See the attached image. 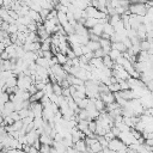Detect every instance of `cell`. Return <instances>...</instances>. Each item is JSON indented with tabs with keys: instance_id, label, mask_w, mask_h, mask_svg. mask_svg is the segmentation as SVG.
I'll return each instance as SVG.
<instances>
[{
	"instance_id": "cell-4",
	"label": "cell",
	"mask_w": 153,
	"mask_h": 153,
	"mask_svg": "<svg viewBox=\"0 0 153 153\" xmlns=\"http://www.w3.org/2000/svg\"><path fill=\"white\" fill-rule=\"evenodd\" d=\"M99 98L103 100V103L105 105L112 104L115 103V94L112 92H108V93H99Z\"/></svg>"
},
{
	"instance_id": "cell-17",
	"label": "cell",
	"mask_w": 153,
	"mask_h": 153,
	"mask_svg": "<svg viewBox=\"0 0 153 153\" xmlns=\"http://www.w3.org/2000/svg\"><path fill=\"white\" fill-rule=\"evenodd\" d=\"M36 65H37V66H41V67H43V68H50L49 61H48L47 59H44V57H37Z\"/></svg>"
},
{
	"instance_id": "cell-13",
	"label": "cell",
	"mask_w": 153,
	"mask_h": 153,
	"mask_svg": "<svg viewBox=\"0 0 153 153\" xmlns=\"http://www.w3.org/2000/svg\"><path fill=\"white\" fill-rule=\"evenodd\" d=\"M111 49H116V50H118L120 53H124V51H127V48H126V45H124L122 42H115V43H111Z\"/></svg>"
},
{
	"instance_id": "cell-27",
	"label": "cell",
	"mask_w": 153,
	"mask_h": 153,
	"mask_svg": "<svg viewBox=\"0 0 153 153\" xmlns=\"http://www.w3.org/2000/svg\"><path fill=\"white\" fill-rule=\"evenodd\" d=\"M108 87H109V91L112 92V93H116V92H120V91H121V87H120L118 82H116V84H111V85H109Z\"/></svg>"
},
{
	"instance_id": "cell-48",
	"label": "cell",
	"mask_w": 153,
	"mask_h": 153,
	"mask_svg": "<svg viewBox=\"0 0 153 153\" xmlns=\"http://www.w3.org/2000/svg\"><path fill=\"white\" fill-rule=\"evenodd\" d=\"M2 62H4V61H2L1 59H0V69H1V66H2Z\"/></svg>"
},
{
	"instance_id": "cell-40",
	"label": "cell",
	"mask_w": 153,
	"mask_h": 153,
	"mask_svg": "<svg viewBox=\"0 0 153 153\" xmlns=\"http://www.w3.org/2000/svg\"><path fill=\"white\" fill-rule=\"evenodd\" d=\"M62 96L65 98H68L71 97V92H69V87H66V88H62Z\"/></svg>"
},
{
	"instance_id": "cell-33",
	"label": "cell",
	"mask_w": 153,
	"mask_h": 153,
	"mask_svg": "<svg viewBox=\"0 0 153 153\" xmlns=\"http://www.w3.org/2000/svg\"><path fill=\"white\" fill-rule=\"evenodd\" d=\"M93 54H94V57H104L105 56V53H104V50L102 49V48H99V49H97L96 51H93Z\"/></svg>"
},
{
	"instance_id": "cell-42",
	"label": "cell",
	"mask_w": 153,
	"mask_h": 153,
	"mask_svg": "<svg viewBox=\"0 0 153 153\" xmlns=\"http://www.w3.org/2000/svg\"><path fill=\"white\" fill-rule=\"evenodd\" d=\"M32 147H35L37 151H39V148H41V146H42V143L39 142V139H37V140H35V142L31 145Z\"/></svg>"
},
{
	"instance_id": "cell-3",
	"label": "cell",
	"mask_w": 153,
	"mask_h": 153,
	"mask_svg": "<svg viewBox=\"0 0 153 153\" xmlns=\"http://www.w3.org/2000/svg\"><path fill=\"white\" fill-rule=\"evenodd\" d=\"M32 114L33 117H42V112H43V105L39 102H30V108H29Z\"/></svg>"
},
{
	"instance_id": "cell-24",
	"label": "cell",
	"mask_w": 153,
	"mask_h": 153,
	"mask_svg": "<svg viewBox=\"0 0 153 153\" xmlns=\"http://www.w3.org/2000/svg\"><path fill=\"white\" fill-rule=\"evenodd\" d=\"M43 92H44V96H51L54 92H53V84L51 82H48V84H45V86H44V88H43Z\"/></svg>"
},
{
	"instance_id": "cell-6",
	"label": "cell",
	"mask_w": 153,
	"mask_h": 153,
	"mask_svg": "<svg viewBox=\"0 0 153 153\" xmlns=\"http://www.w3.org/2000/svg\"><path fill=\"white\" fill-rule=\"evenodd\" d=\"M23 60L30 65L31 62H36L37 56H36L35 51H25V54H24V56H23Z\"/></svg>"
},
{
	"instance_id": "cell-37",
	"label": "cell",
	"mask_w": 153,
	"mask_h": 153,
	"mask_svg": "<svg viewBox=\"0 0 153 153\" xmlns=\"http://www.w3.org/2000/svg\"><path fill=\"white\" fill-rule=\"evenodd\" d=\"M122 43L126 45V48H127V49H128V48H131V42H130V38L126 37V38L122 41Z\"/></svg>"
},
{
	"instance_id": "cell-32",
	"label": "cell",
	"mask_w": 153,
	"mask_h": 153,
	"mask_svg": "<svg viewBox=\"0 0 153 153\" xmlns=\"http://www.w3.org/2000/svg\"><path fill=\"white\" fill-rule=\"evenodd\" d=\"M96 129H97V124H96V121H90L88 122V130L91 133H96Z\"/></svg>"
},
{
	"instance_id": "cell-16",
	"label": "cell",
	"mask_w": 153,
	"mask_h": 153,
	"mask_svg": "<svg viewBox=\"0 0 153 153\" xmlns=\"http://www.w3.org/2000/svg\"><path fill=\"white\" fill-rule=\"evenodd\" d=\"M57 19H59V23L60 25L63 27L68 24V20H67V16L66 13H62V12H57Z\"/></svg>"
},
{
	"instance_id": "cell-8",
	"label": "cell",
	"mask_w": 153,
	"mask_h": 153,
	"mask_svg": "<svg viewBox=\"0 0 153 153\" xmlns=\"http://www.w3.org/2000/svg\"><path fill=\"white\" fill-rule=\"evenodd\" d=\"M39 142L42 145H48V146H51L53 142H54V139L50 136V135H47V134H41L39 135Z\"/></svg>"
},
{
	"instance_id": "cell-19",
	"label": "cell",
	"mask_w": 153,
	"mask_h": 153,
	"mask_svg": "<svg viewBox=\"0 0 153 153\" xmlns=\"http://www.w3.org/2000/svg\"><path fill=\"white\" fill-rule=\"evenodd\" d=\"M5 86H6V87H16V86H17V76H16V75L10 76V78L6 80Z\"/></svg>"
},
{
	"instance_id": "cell-23",
	"label": "cell",
	"mask_w": 153,
	"mask_h": 153,
	"mask_svg": "<svg viewBox=\"0 0 153 153\" xmlns=\"http://www.w3.org/2000/svg\"><path fill=\"white\" fill-rule=\"evenodd\" d=\"M120 20H121V16H120V14H114V16H110V17H109L108 23L114 26V25H115L116 23H118Z\"/></svg>"
},
{
	"instance_id": "cell-36",
	"label": "cell",
	"mask_w": 153,
	"mask_h": 153,
	"mask_svg": "<svg viewBox=\"0 0 153 153\" xmlns=\"http://www.w3.org/2000/svg\"><path fill=\"white\" fill-rule=\"evenodd\" d=\"M111 133L114 134V136H115V137H118V135L121 134V130H120L117 127L112 126V127H111Z\"/></svg>"
},
{
	"instance_id": "cell-11",
	"label": "cell",
	"mask_w": 153,
	"mask_h": 153,
	"mask_svg": "<svg viewBox=\"0 0 153 153\" xmlns=\"http://www.w3.org/2000/svg\"><path fill=\"white\" fill-rule=\"evenodd\" d=\"M88 32H91V33H94V35H97V36H102V33H103V24H97L94 27H92V29H90L88 30Z\"/></svg>"
},
{
	"instance_id": "cell-5",
	"label": "cell",
	"mask_w": 153,
	"mask_h": 153,
	"mask_svg": "<svg viewBox=\"0 0 153 153\" xmlns=\"http://www.w3.org/2000/svg\"><path fill=\"white\" fill-rule=\"evenodd\" d=\"M74 31L76 35H80V36H88V29H86L84 25L76 23V25L74 26Z\"/></svg>"
},
{
	"instance_id": "cell-35",
	"label": "cell",
	"mask_w": 153,
	"mask_h": 153,
	"mask_svg": "<svg viewBox=\"0 0 153 153\" xmlns=\"http://www.w3.org/2000/svg\"><path fill=\"white\" fill-rule=\"evenodd\" d=\"M8 116H10V117L13 120V122H16V121H19V120H20V116H19L18 111H13V112H11Z\"/></svg>"
},
{
	"instance_id": "cell-29",
	"label": "cell",
	"mask_w": 153,
	"mask_h": 153,
	"mask_svg": "<svg viewBox=\"0 0 153 153\" xmlns=\"http://www.w3.org/2000/svg\"><path fill=\"white\" fill-rule=\"evenodd\" d=\"M7 32H8V35L17 33V32H18V26H17V24H10V26H8V29H7Z\"/></svg>"
},
{
	"instance_id": "cell-10",
	"label": "cell",
	"mask_w": 153,
	"mask_h": 153,
	"mask_svg": "<svg viewBox=\"0 0 153 153\" xmlns=\"http://www.w3.org/2000/svg\"><path fill=\"white\" fill-rule=\"evenodd\" d=\"M105 104L103 103V100L100 99V98H94V108L99 111V112H103V111H105Z\"/></svg>"
},
{
	"instance_id": "cell-26",
	"label": "cell",
	"mask_w": 153,
	"mask_h": 153,
	"mask_svg": "<svg viewBox=\"0 0 153 153\" xmlns=\"http://www.w3.org/2000/svg\"><path fill=\"white\" fill-rule=\"evenodd\" d=\"M10 100V94L6 92H0V104H5Z\"/></svg>"
},
{
	"instance_id": "cell-9",
	"label": "cell",
	"mask_w": 153,
	"mask_h": 153,
	"mask_svg": "<svg viewBox=\"0 0 153 153\" xmlns=\"http://www.w3.org/2000/svg\"><path fill=\"white\" fill-rule=\"evenodd\" d=\"M98 23H99V20H98V19H96V18H86L84 26H85L86 29H88V30H90V29L94 27Z\"/></svg>"
},
{
	"instance_id": "cell-38",
	"label": "cell",
	"mask_w": 153,
	"mask_h": 153,
	"mask_svg": "<svg viewBox=\"0 0 153 153\" xmlns=\"http://www.w3.org/2000/svg\"><path fill=\"white\" fill-rule=\"evenodd\" d=\"M53 56H54V55H53V53H51L50 50L43 51V57H44V59H47V60H50V59H51Z\"/></svg>"
},
{
	"instance_id": "cell-2",
	"label": "cell",
	"mask_w": 153,
	"mask_h": 153,
	"mask_svg": "<svg viewBox=\"0 0 153 153\" xmlns=\"http://www.w3.org/2000/svg\"><path fill=\"white\" fill-rule=\"evenodd\" d=\"M108 148H109L110 151L118 152V151H126V149H127V146H126L118 137H114L112 140L109 141V143H108Z\"/></svg>"
},
{
	"instance_id": "cell-22",
	"label": "cell",
	"mask_w": 153,
	"mask_h": 153,
	"mask_svg": "<svg viewBox=\"0 0 153 153\" xmlns=\"http://www.w3.org/2000/svg\"><path fill=\"white\" fill-rule=\"evenodd\" d=\"M149 49H151V45H149V42L147 39L140 41V50L141 51H148Z\"/></svg>"
},
{
	"instance_id": "cell-34",
	"label": "cell",
	"mask_w": 153,
	"mask_h": 153,
	"mask_svg": "<svg viewBox=\"0 0 153 153\" xmlns=\"http://www.w3.org/2000/svg\"><path fill=\"white\" fill-rule=\"evenodd\" d=\"M50 148H51V146L42 145L41 148H39V153H50Z\"/></svg>"
},
{
	"instance_id": "cell-49",
	"label": "cell",
	"mask_w": 153,
	"mask_h": 153,
	"mask_svg": "<svg viewBox=\"0 0 153 153\" xmlns=\"http://www.w3.org/2000/svg\"><path fill=\"white\" fill-rule=\"evenodd\" d=\"M0 153H1V151H0Z\"/></svg>"
},
{
	"instance_id": "cell-47",
	"label": "cell",
	"mask_w": 153,
	"mask_h": 153,
	"mask_svg": "<svg viewBox=\"0 0 153 153\" xmlns=\"http://www.w3.org/2000/svg\"><path fill=\"white\" fill-rule=\"evenodd\" d=\"M65 153H79V152H76L73 147H67V149H66V152Z\"/></svg>"
},
{
	"instance_id": "cell-18",
	"label": "cell",
	"mask_w": 153,
	"mask_h": 153,
	"mask_svg": "<svg viewBox=\"0 0 153 153\" xmlns=\"http://www.w3.org/2000/svg\"><path fill=\"white\" fill-rule=\"evenodd\" d=\"M55 57H56V60H57V63L59 65H61V66H63V65H66V62H67V56L65 55V54H62V53H57L56 55H55Z\"/></svg>"
},
{
	"instance_id": "cell-20",
	"label": "cell",
	"mask_w": 153,
	"mask_h": 153,
	"mask_svg": "<svg viewBox=\"0 0 153 153\" xmlns=\"http://www.w3.org/2000/svg\"><path fill=\"white\" fill-rule=\"evenodd\" d=\"M108 55H109V56H110V59L115 62L118 57H121V56H122V53H120V51H118V50H116V49H111V50L109 51V54H108Z\"/></svg>"
},
{
	"instance_id": "cell-7",
	"label": "cell",
	"mask_w": 153,
	"mask_h": 153,
	"mask_svg": "<svg viewBox=\"0 0 153 153\" xmlns=\"http://www.w3.org/2000/svg\"><path fill=\"white\" fill-rule=\"evenodd\" d=\"M73 148H74L76 152H79V153L86 152L87 146H86V143H85V140H79L78 142H75V143L73 145Z\"/></svg>"
},
{
	"instance_id": "cell-43",
	"label": "cell",
	"mask_w": 153,
	"mask_h": 153,
	"mask_svg": "<svg viewBox=\"0 0 153 153\" xmlns=\"http://www.w3.org/2000/svg\"><path fill=\"white\" fill-rule=\"evenodd\" d=\"M0 59H1L2 61H5V60H10V56H8V54H7V53L4 50V51L0 54Z\"/></svg>"
},
{
	"instance_id": "cell-25",
	"label": "cell",
	"mask_w": 153,
	"mask_h": 153,
	"mask_svg": "<svg viewBox=\"0 0 153 153\" xmlns=\"http://www.w3.org/2000/svg\"><path fill=\"white\" fill-rule=\"evenodd\" d=\"M53 92H54V94H56V96H62V87H61V85L60 84H53Z\"/></svg>"
},
{
	"instance_id": "cell-41",
	"label": "cell",
	"mask_w": 153,
	"mask_h": 153,
	"mask_svg": "<svg viewBox=\"0 0 153 153\" xmlns=\"http://www.w3.org/2000/svg\"><path fill=\"white\" fill-rule=\"evenodd\" d=\"M27 91H29V93L32 96V94H35L36 92H37V88H36V86H35V84H32L29 88H27Z\"/></svg>"
},
{
	"instance_id": "cell-31",
	"label": "cell",
	"mask_w": 153,
	"mask_h": 153,
	"mask_svg": "<svg viewBox=\"0 0 153 153\" xmlns=\"http://www.w3.org/2000/svg\"><path fill=\"white\" fill-rule=\"evenodd\" d=\"M49 10H47V8H42L41 11H39V16H41V18H42V20H45L47 19V17H48V14H49Z\"/></svg>"
},
{
	"instance_id": "cell-15",
	"label": "cell",
	"mask_w": 153,
	"mask_h": 153,
	"mask_svg": "<svg viewBox=\"0 0 153 153\" xmlns=\"http://www.w3.org/2000/svg\"><path fill=\"white\" fill-rule=\"evenodd\" d=\"M32 123H33V128L36 129V130H38V129H41L43 126H44V120L42 118V117H35L33 118V121H32Z\"/></svg>"
},
{
	"instance_id": "cell-14",
	"label": "cell",
	"mask_w": 153,
	"mask_h": 153,
	"mask_svg": "<svg viewBox=\"0 0 153 153\" xmlns=\"http://www.w3.org/2000/svg\"><path fill=\"white\" fill-rule=\"evenodd\" d=\"M102 60H103V65H104V67H105V68H110V69H112V67H114L115 62L110 59V56H109V55H105L104 57H102Z\"/></svg>"
},
{
	"instance_id": "cell-45",
	"label": "cell",
	"mask_w": 153,
	"mask_h": 153,
	"mask_svg": "<svg viewBox=\"0 0 153 153\" xmlns=\"http://www.w3.org/2000/svg\"><path fill=\"white\" fill-rule=\"evenodd\" d=\"M8 26H10V24H8L7 22H2V24H1V29H0V30H4V31H6V32H7Z\"/></svg>"
},
{
	"instance_id": "cell-39",
	"label": "cell",
	"mask_w": 153,
	"mask_h": 153,
	"mask_svg": "<svg viewBox=\"0 0 153 153\" xmlns=\"http://www.w3.org/2000/svg\"><path fill=\"white\" fill-rule=\"evenodd\" d=\"M145 87H146V88L152 93V92H153V79H152V80H149V81L145 85Z\"/></svg>"
},
{
	"instance_id": "cell-30",
	"label": "cell",
	"mask_w": 153,
	"mask_h": 153,
	"mask_svg": "<svg viewBox=\"0 0 153 153\" xmlns=\"http://www.w3.org/2000/svg\"><path fill=\"white\" fill-rule=\"evenodd\" d=\"M18 114H19V116H20V120H23V118H25V117L29 116V114H30V109H22V110L18 111Z\"/></svg>"
},
{
	"instance_id": "cell-44",
	"label": "cell",
	"mask_w": 153,
	"mask_h": 153,
	"mask_svg": "<svg viewBox=\"0 0 153 153\" xmlns=\"http://www.w3.org/2000/svg\"><path fill=\"white\" fill-rule=\"evenodd\" d=\"M81 51H82V55H86L87 53H90V48L87 45H81Z\"/></svg>"
},
{
	"instance_id": "cell-28",
	"label": "cell",
	"mask_w": 153,
	"mask_h": 153,
	"mask_svg": "<svg viewBox=\"0 0 153 153\" xmlns=\"http://www.w3.org/2000/svg\"><path fill=\"white\" fill-rule=\"evenodd\" d=\"M63 30L66 31V33H67V36H71V35H73V33H75V31H74V27L68 23L66 26H63Z\"/></svg>"
},
{
	"instance_id": "cell-12",
	"label": "cell",
	"mask_w": 153,
	"mask_h": 153,
	"mask_svg": "<svg viewBox=\"0 0 153 153\" xmlns=\"http://www.w3.org/2000/svg\"><path fill=\"white\" fill-rule=\"evenodd\" d=\"M103 33H106L108 36H112V35L115 33L114 26H112V25H110L109 23L103 24Z\"/></svg>"
},
{
	"instance_id": "cell-46",
	"label": "cell",
	"mask_w": 153,
	"mask_h": 153,
	"mask_svg": "<svg viewBox=\"0 0 153 153\" xmlns=\"http://www.w3.org/2000/svg\"><path fill=\"white\" fill-rule=\"evenodd\" d=\"M6 152H7V153H23L22 149H17V148H10V149H7Z\"/></svg>"
},
{
	"instance_id": "cell-1",
	"label": "cell",
	"mask_w": 153,
	"mask_h": 153,
	"mask_svg": "<svg viewBox=\"0 0 153 153\" xmlns=\"http://www.w3.org/2000/svg\"><path fill=\"white\" fill-rule=\"evenodd\" d=\"M129 12L131 14H135V16H140V17H145L146 13H147V5L146 4H140V2H135V4H130L129 7H128Z\"/></svg>"
},
{
	"instance_id": "cell-21",
	"label": "cell",
	"mask_w": 153,
	"mask_h": 153,
	"mask_svg": "<svg viewBox=\"0 0 153 153\" xmlns=\"http://www.w3.org/2000/svg\"><path fill=\"white\" fill-rule=\"evenodd\" d=\"M86 45L90 48V50H91V51H96L97 49H99V48H100L99 42H96V41H88V43H87Z\"/></svg>"
}]
</instances>
